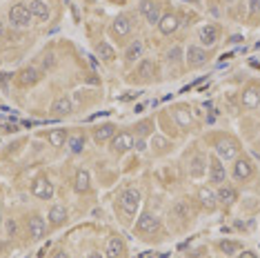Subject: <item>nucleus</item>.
I'll use <instances>...</instances> for the list:
<instances>
[{"label":"nucleus","instance_id":"f257e3e1","mask_svg":"<svg viewBox=\"0 0 260 258\" xmlns=\"http://www.w3.org/2000/svg\"><path fill=\"white\" fill-rule=\"evenodd\" d=\"M156 76H158L156 62L149 60V58H143V60L136 64V69H134V74L129 80H132V83H151Z\"/></svg>","mask_w":260,"mask_h":258},{"label":"nucleus","instance_id":"f03ea898","mask_svg":"<svg viewBox=\"0 0 260 258\" xmlns=\"http://www.w3.org/2000/svg\"><path fill=\"white\" fill-rule=\"evenodd\" d=\"M160 232V218H158L156 214H140V218L136 220V234H140L143 238H149L153 234Z\"/></svg>","mask_w":260,"mask_h":258},{"label":"nucleus","instance_id":"7ed1b4c3","mask_svg":"<svg viewBox=\"0 0 260 258\" xmlns=\"http://www.w3.org/2000/svg\"><path fill=\"white\" fill-rule=\"evenodd\" d=\"M118 205H120L122 214L129 216V218H134L140 209V191L138 189H125L120 194V198H118Z\"/></svg>","mask_w":260,"mask_h":258},{"label":"nucleus","instance_id":"20e7f679","mask_svg":"<svg viewBox=\"0 0 260 258\" xmlns=\"http://www.w3.org/2000/svg\"><path fill=\"white\" fill-rule=\"evenodd\" d=\"M214 147H216V154L220 160H234V158H238V151H240L238 143L229 136H220L214 143Z\"/></svg>","mask_w":260,"mask_h":258},{"label":"nucleus","instance_id":"39448f33","mask_svg":"<svg viewBox=\"0 0 260 258\" xmlns=\"http://www.w3.org/2000/svg\"><path fill=\"white\" fill-rule=\"evenodd\" d=\"M132 29H134L132 16L120 14V16H116L114 22L109 25V36L116 38V40H122V38H127L129 34H132Z\"/></svg>","mask_w":260,"mask_h":258},{"label":"nucleus","instance_id":"423d86ee","mask_svg":"<svg viewBox=\"0 0 260 258\" xmlns=\"http://www.w3.org/2000/svg\"><path fill=\"white\" fill-rule=\"evenodd\" d=\"M140 14L149 25H158L162 18V0H143L140 3Z\"/></svg>","mask_w":260,"mask_h":258},{"label":"nucleus","instance_id":"0eeeda50","mask_svg":"<svg viewBox=\"0 0 260 258\" xmlns=\"http://www.w3.org/2000/svg\"><path fill=\"white\" fill-rule=\"evenodd\" d=\"M253 172H256V167H253V163L249 160L247 156H238L234 163V169H232V176L234 180H238V183H245V180H249Z\"/></svg>","mask_w":260,"mask_h":258},{"label":"nucleus","instance_id":"6e6552de","mask_svg":"<svg viewBox=\"0 0 260 258\" xmlns=\"http://www.w3.org/2000/svg\"><path fill=\"white\" fill-rule=\"evenodd\" d=\"M109 149H111V154H116V156L127 154L129 149H134V134H129V132L116 134V136L109 140Z\"/></svg>","mask_w":260,"mask_h":258},{"label":"nucleus","instance_id":"1a4fd4ad","mask_svg":"<svg viewBox=\"0 0 260 258\" xmlns=\"http://www.w3.org/2000/svg\"><path fill=\"white\" fill-rule=\"evenodd\" d=\"M207 49L200 45H189L185 49V60L189 69H200L203 64H207Z\"/></svg>","mask_w":260,"mask_h":258},{"label":"nucleus","instance_id":"9d476101","mask_svg":"<svg viewBox=\"0 0 260 258\" xmlns=\"http://www.w3.org/2000/svg\"><path fill=\"white\" fill-rule=\"evenodd\" d=\"M31 194L40 201H51L54 198V183H51L47 176H38L31 183Z\"/></svg>","mask_w":260,"mask_h":258},{"label":"nucleus","instance_id":"9b49d317","mask_svg":"<svg viewBox=\"0 0 260 258\" xmlns=\"http://www.w3.org/2000/svg\"><path fill=\"white\" fill-rule=\"evenodd\" d=\"M31 20H34V16L25 5H14V7L9 9V22L14 27H29Z\"/></svg>","mask_w":260,"mask_h":258},{"label":"nucleus","instance_id":"f8f14e48","mask_svg":"<svg viewBox=\"0 0 260 258\" xmlns=\"http://www.w3.org/2000/svg\"><path fill=\"white\" fill-rule=\"evenodd\" d=\"M209 183L216 185V187L227 183V172H224V165H222V160L218 156L209 158Z\"/></svg>","mask_w":260,"mask_h":258},{"label":"nucleus","instance_id":"ddd939ff","mask_svg":"<svg viewBox=\"0 0 260 258\" xmlns=\"http://www.w3.org/2000/svg\"><path fill=\"white\" fill-rule=\"evenodd\" d=\"M27 232H29V238L31 240H43L45 234H47V222L40 214H31L27 218Z\"/></svg>","mask_w":260,"mask_h":258},{"label":"nucleus","instance_id":"4468645a","mask_svg":"<svg viewBox=\"0 0 260 258\" xmlns=\"http://www.w3.org/2000/svg\"><path fill=\"white\" fill-rule=\"evenodd\" d=\"M51 116H56V118H64V116H72L74 111V103L69 96H58L54 103H51Z\"/></svg>","mask_w":260,"mask_h":258},{"label":"nucleus","instance_id":"2eb2a0df","mask_svg":"<svg viewBox=\"0 0 260 258\" xmlns=\"http://www.w3.org/2000/svg\"><path fill=\"white\" fill-rule=\"evenodd\" d=\"M91 136H93V140H96L98 145L109 143V140L116 136V125H114V122H103V125H96L91 129Z\"/></svg>","mask_w":260,"mask_h":258},{"label":"nucleus","instance_id":"dca6fc26","mask_svg":"<svg viewBox=\"0 0 260 258\" xmlns=\"http://www.w3.org/2000/svg\"><path fill=\"white\" fill-rule=\"evenodd\" d=\"M180 27V18H178V14H162V18L160 22H158V29H160V34L162 36H171V34H176V29Z\"/></svg>","mask_w":260,"mask_h":258},{"label":"nucleus","instance_id":"f3484780","mask_svg":"<svg viewBox=\"0 0 260 258\" xmlns=\"http://www.w3.org/2000/svg\"><path fill=\"white\" fill-rule=\"evenodd\" d=\"M220 38V31H218L216 25H205L203 29L198 31V40H200V47H214Z\"/></svg>","mask_w":260,"mask_h":258},{"label":"nucleus","instance_id":"a211bd4d","mask_svg":"<svg viewBox=\"0 0 260 258\" xmlns=\"http://www.w3.org/2000/svg\"><path fill=\"white\" fill-rule=\"evenodd\" d=\"M240 103L245 105L247 109H256L260 105V87L258 85H249L245 91L240 93Z\"/></svg>","mask_w":260,"mask_h":258},{"label":"nucleus","instance_id":"6ab92c4d","mask_svg":"<svg viewBox=\"0 0 260 258\" xmlns=\"http://www.w3.org/2000/svg\"><path fill=\"white\" fill-rule=\"evenodd\" d=\"M198 201H200V205H203L207 212H214V209L218 207V196H216V191L211 189V187H200L198 189Z\"/></svg>","mask_w":260,"mask_h":258},{"label":"nucleus","instance_id":"aec40b11","mask_svg":"<svg viewBox=\"0 0 260 258\" xmlns=\"http://www.w3.org/2000/svg\"><path fill=\"white\" fill-rule=\"evenodd\" d=\"M40 80V72L36 67H22L20 72H18V85H22V87H34Z\"/></svg>","mask_w":260,"mask_h":258},{"label":"nucleus","instance_id":"412c9836","mask_svg":"<svg viewBox=\"0 0 260 258\" xmlns=\"http://www.w3.org/2000/svg\"><path fill=\"white\" fill-rule=\"evenodd\" d=\"M216 196H218V203L224 205V207H229V205H234L236 201H238V191H236L232 185H227V183L218 187Z\"/></svg>","mask_w":260,"mask_h":258},{"label":"nucleus","instance_id":"4be33fe9","mask_svg":"<svg viewBox=\"0 0 260 258\" xmlns=\"http://www.w3.org/2000/svg\"><path fill=\"white\" fill-rule=\"evenodd\" d=\"M74 187H76L78 194H89L91 191V176H89L87 169H78V172H76Z\"/></svg>","mask_w":260,"mask_h":258},{"label":"nucleus","instance_id":"5701e85b","mask_svg":"<svg viewBox=\"0 0 260 258\" xmlns=\"http://www.w3.org/2000/svg\"><path fill=\"white\" fill-rule=\"evenodd\" d=\"M207 174V158L205 156H193L191 160H189V176L191 178H203Z\"/></svg>","mask_w":260,"mask_h":258},{"label":"nucleus","instance_id":"b1692460","mask_svg":"<svg viewBox=\"0 0 260 258\" xmlns=\"http://www.w3.org/2000/svg\"><path fill=\"white\" fill-rule=\"evenodd\" d=\"M29 11H31L34 18H38L43 22H47L49 16H51V11H49V7H47L45 0H31V3H29Z\"/></svg>","mask_w":260,"mask_h":258},{"label":"nucleus","instance_id":"393cba45","mask_svg":"<svg viewBox=\"0 0 260 258\" xmlns=\"http://www.w3.org/2000/svg\"><path fill=\"white\" fill-rule=\"evenodd\" d=\"M105 254H107V258H122L125 256V240L118 238V236H111Z\"/></svg>","mask_w":260,"mask_h":258},{"label":"nucleus","instance_id":"a878e982","mask_svg":"<svg viewBox=\"0 0 260 258\" xmlns=\"http://www.w3.org/2000/svg\"><path fill=\"white\" fill-rule=\"evenodd\" d=\"M49 225L51 227H62L64 222H67V209L62 207V205H54V207L49 209Z\"/></svg>","mask_w":260,"mask_h":258},{"label":"nucleus","instance_id":"bb28decb","mask_svg":"<svg viewBox=\"0 0 260 258\" xmlns=\"http://www.w3.org/2000/svg\"><path fill=\"white\" fill-rule=\"evenodd\" d=\"M174 118H176V122H178L182 129H189V127H191V122H193V120H191V109H189V107H182V105L174 109Z\"/></svg>","mask_w":260,"mask_h":258},{"label":"nucleus","instance_id":"cd10ccee","mask_svg":"<svg viewBox=\"0 0 260 258\" xmlns=\"http://www.w3.org/2000/svg\"><path fill=\"white\" fill-rule=\"evenodd\" d=\"M140 56H143V43H140V40H134V43H129V47L125 49V62L127 64H134Z\"/></svg>","mask_w":260,"mask_h":258},{"label":"nucleus","instance_id":"c85d7f7f","mask_svg":"<svg viewBox=\"0 0 260 258\" xmlns=\"http://www.w3.org/2000/svg\"><path fill=\"white\" fill-rule=\"evenodd\" d=\"M96 54L103 58L105 62H114L116 60V49L107 43V40H100V43L96 45Z\"/></svg>","mask_w":260,"mask_h":258},{"label":"nucleus","instance_id":"c756f323","mask_svg":"<svg viewBox=\"0 0 260 258\" xmlns=\"http://www.w3.org/2000/svg\"><path fill=\"white\" fill-rule=\"evenodd\" d=\"M47 140H49L54 147H64V143L69 140V132L67 129H51V132L47 134Z\"/></svg>","mask_w":260,"mask_h":258},{"label":"nucleus","instance_id":"7c9ffc66","mask_svg":"<svg viewBox=\"0 0 260 258\" xmlns=\"http://www.w3.org/2000/svg\"><path fill=\"white\" fill-rule=\"evenodd\" d=\"M171 216H176L178 220L187 222V220H191V218H189V216H191V209H189V205L185 201H178L174 207H171Z\"/></svg>","mask_w":260,"mask_h":258},{"label":"nucleus","instance_id":"2f4dec72","mask_svg":"<svg viewBox=\"0 0 260 258\" xmlns=\"http://www.w3.org/2000/svg\"><path fill=\"white\" fill-rule=\"evenodd\" d=\"M67 147H69V154H74V156L82 154V149H85V136H82V134L69 136V140H67Z\"/></svg>","mask_w":260,"mask_h":258},{"label":"nucleus","instance_id":"473e14b6","mask_svg":"<svg viewBox=\"0 0 260 258\" xmlns=\"http://www.w3.org/2000/svg\"><path fill=\"white\" fill-rule=\"evenodd\" d=\"M218 247L224 251V256H234V254H238V251H240V245L236 243V240H220V243H218Z\"/></svg>","mask_w":260,"mask_h":258},{"label":"nucleus","instance_id":"72a5a7b5","mask_svg":"<svg viewBox=\"0 0 260 258\" xmlns=\"http://www.w3.org/2000/svg\"><path fill=\"white\" fill-rule=\"evenodd\" d=\"M153 129V120H143L136 125V138H147Z\"/></svg>","mask_w":260,"mask_h":258},{"label":"nucleus","instance_id":"f704fd0d","mask_svg":"<svg viewBox=\"0 0 260 258\" xmlns=\"http://www.w3.org/2000/svg\"><path fill=\"white\" fill-rule=\"evenodd\" d=\"M5 230H7V236L9 238H16V232H18V227H16V220L14 218H7V222H5Z\"/></svg>","mask_w":260,"mask_h":258},{"label":"nucleus","instance_id":"c9c22d12","mask_svg":"<svg viewBox=\"0 0 260 258\" xmlns=\"http://www.w3.org/2000/svg\"><path fill=\"white\" fill-rule=\"evenodd\" d=\"M180 56H182V49H180V47H174V49H171L169 54H167V60H169V62H178Z\"/></svg>","mask_w":260,"mask_h":258},{"label":"nucleus","instance_id":"e433bc0d","mask_svg":"<svg viewBox=\"0 0 260 258\" xmlns=\"http://www.w3.org/2000/svg\"><path fill=\"white\" fill-rule=\"evenodd\" d=\"M247 3H249V14L260 16V0H247Z\"/></svg>","mask_w":260,"mask_h":258},{"label":"nucleus","instance_id":"4c0bfd02","mask_svg":"<svg viewBox=\"0 0 260 258\" xmlns=\"http://www.w3.org/2000/svg\"><path fill=\"white\" fill-rule=\"evenodd\" d=\"M134 147L138 151H147V138H136L134 140Z\"/></svg>","mask_w":260,"mask_h":258},{"label":"nucleus","instance_id":"58836bf2","mask_svg":"<svg viewBox=\"0 0 260 258\" xmlns=\"http://www.w3.org/2000/svg\"><path fill=\"white\" fill-rule=\"evenodd\" d=\"M43 62H45V67H47V69H51V67L56 64V62H54V56H51V54H49V56H45V60H43Z\"/></svg>","mask_w":260,"mask_h":258},{"label":"nucleus","instance_id":"ea45409f","mask_svg":"<svg viewBox=\"0 0 260 258\" xmlns=\"http://www.w3.org/2000/svg\"><path fill=\"white\" fill-rule=\"evenodd\" d=\"M51 258H69V254H67V251H64V249H58V251H56V254L51 256Z\"/></svg>","mask_w":260,"mask_h":258},{"label":"nucleus","instance_id":"a19ab883","mask_svg":"<svg viewBox=\"0 0 260 258\" xmlns=\"http://www.w3.org/2000/svg\"><path fill=\"white\" fill-rule=\"evenodd\" d=\"M240 258H258V256L253 254V251H242V254H240Z\"/></svg>","mask_w":260,"mask_h":258},{"label":"nucleus","instance_id":"79ce46f5","mask_svg":"<svg viewBox=\"0 0 260 258\" xmlns=\"http://www.w3.org/2000/svg\"><path fill=\"white\" fill-rule=\"evenodd\" d=\"M87 258H105V256L100 254V251H89V254H87Z\"/></svg>","mask_w":260,"mask_h":258},{"label":"nucleus","instance_id":"37998d69","mask_svg":"<svg viewBox=\"0 0 260 258\" xmlns=\"http://www.w3.org/2000/svg\"><path fill=\"white\" fill-rule=\"evenodd\" d=\"M3 36H5V25L0 22V38H3Z\"/></svg>","mask_w":260,"mask_h":258},{"label":"nucleus","instance_id":"c03bdc74","mask_svg":"<svg viewBox=\"0 0 260 258\" xmlns=\"http://www.w3.org/2000/svg\"><path fill=\"white\" fill-rule=\"evenodd\" d=\"M114 3H120L122 5V3H127V0H114Z\"/></svg>","mask_w":260,"mask_h":258},{"label":"nucleus","instance_id":"a18cd8bd","mask_svg":"<svg viewBox=\"0 0 260 258\" xmlns=\"http://www.w3.org/2000/svg\"><path fill=\"white\" fill-rule=\"evenodd\" d=\"M224 3H234V0H224Z\"/></svg>","mask_w":260,"mask_h":258}]
</instances>
